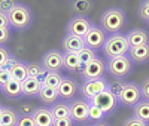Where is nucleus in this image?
Segmentation results:
<instances>
[{
    "label": "nucleus",
    "mask_w": 149,
    "mask_h": 126,
    "mask_svg": "<svg viewBox=\"0 0 149 126\" xmlns=\"http://www.w3.org/2000/svg\"><path fill=\"white\" fill-rule=\"evenodd\" d=\"M127 22V17L124 10L119 8H109L100 17V27L106 34H116L119 33Z\"/></svg>",
    "instance_id": "obj_1"
},
{
    "label": "nucleus",
    "mask_w": 149,
    "mask_h": 126,
    "mask_svg": "<svg viewBox=\"0 0 149 126\" xmlns=\"http://www.w3.org/2000/svg\"><path fill=\"white\" fill-rule=\"evenodd\" d=\"M103 54L104 56L109 58H115V56H122V55H128V50H130V45L127 37L116 33V34H110L107 36V39L103 45Z\"/></svg>",
    "instance_id": "obj_2"
},
{
    "label": "nucleus",
    "mask_w": 149,
    "mask_h": 126,
    "mask_svg": "<svg viewBox=\"0 0 149 126\" xmlns=\"http://www.w3.org/2000/svg\"><path fill=\"white\" fill-rule=\"evenodd\" d=\"M8 19H9V27L14 30H26L33 21V15L29 6L17 3L8 12Z\"/></svg>",
    "instance_id": "obj_3"
},
{
    "label": "nucleus",
    "mask_w": 149,
    "mask_h": 126,
    "mask_svg": "<svg viewBox=\"0 0 149 126\" xmlns=\"http://www.w3.org/2000/svg\"><path fill=\"white\" fill-rule=\"evenodd\" d=\"M133 70V61L130 59L128 55H122V56H115V58H109L106 62V71L118 80L125 79L127 76Z\"/></svg>",
    "instance_id": "obj_4"
},
{
    "label": "nucleus",
    "mask_w": 149,
    "mask_h": 126,
    "mask_svg": "<svg viewBox=\"0 0 149 126\" xmlns=\"http://www.w3.org/2000/svg\"><path fill=\"white\" fill-rule=\"evenodd\" d=\"M118 98V103L124 107H134L136 104L142 99V91H140V86L137 83H133L128 82L124 85L122 91L119 92Z\"/></svg>",
    "instance_id": "obj_5"
},
{
    "label": "nucleus",
    "mask_w": 149,
    "mask_h": 126,
    "mask_svg": "<svg viewBox=\"0 0 149 126\" xmlns=\"http://www.w3.org/2000/svg\"><path fill=\"white\" fill-rule=\"evenodd\" d=\"M91 104L97 105V107H100L103 110L104 114H110V113H113L118 107V98L113 92H110L109 89H104L103 92H100L98 95H95L91 101H90Z\"/></svg>",
    "instance_id": "obj_6"
},
{
    "label": "nucleus",
    "mask_w": 149,
    "mask_h": 126,
    "mask_svg": "<svg viewBox=\"0 0 149 126\" xmlns=\"http://www.w3.org/2000/svg\"><path fill=\"white\" fill-rule=\"evenodd\" d=\"M107 86H109V82L104 77L94 79V80H84V83L81 86V95L84 99L91 101L95 95H98L104 89H107Z\"/></svg>",
    "instance_id": "obj_7"
},
{
    "label": "nucleus",
    "mask_w": 149,
    "mask_h": 126,
    "mask_svg": "<svg viewBox=\"0 0 149 126\" xmlns=\"http://www.w3.org/2000/svg\"><path fill=\"white\" fill-rule=\"evenodd\" d=\"M104 73H106V61L97 56L86 65H84L81 76L84 80H94V79H102Z\"/></svg>",
    "instance_id": "obj_8"
},
{
    "label": "nucleus",
    "mask_w": 149,
    "mask_h": 126,
    "mask_svg": "<svg viewBox=\"0 0 149 126\" xmlns=\"http://www.w3.org/2000/svg\"><path fill=\"white\" fill-rule=\"evenodd\" d=\"M106 39H107V34L103 31L102 27H98V25H91V28L84 36V43H85L86 48H91V49L97 50V49L103 48Z\"/></svg>",
    "instance_id": "obj_9"
},
{
    "label": "nucleus",
    "mask_w": 149,
    "mask_h": 126,
    "mask_svg": "<svg viewBox=\"0 0 149 126\" xmlns=\"http://www.w3.org/2000/svg\"><path fill=\"white\" fill-rule=\"evenodd\" d=\"M42 67L46 71H54L58 73L60 70L64 68V54L60 50H48V52L42 56Z\"/></svg>",
    "instance_id": "obj_10"
},
{
    "label": "nucleus",
    "mask_w": 149,
    "mask_h": 126,
    "mask_svg": "<svg viewBox=\"0 0 149 126\" xmlns=\"http://www.w3.org/2000/svg\"><path fill=\"white\" fill-rule=\"evenodd\" d=\"M88 108H90V101H86L84 98L73 99L69 104L70 119L76 123H82L85 120H88Z\"/></svg>",
    "instance_id": "obj_11"
},
{
    "label": "nucleus",
    "mask_w": 149,
    "mask_h": 126,
    "mask_svg": "<svg viewBox=\"0 0 149 126\" xmlns=\"http://www.w3.org/2000/svg\"><path fill=\"white\" fill-rule=\"evenodd\" d=\"M91 21L86 18V17H73L69 24H67V34H72V36H78V37H82L86 34V31H88L91 28Z\"/></svg>",
    "instance_id": "obj_12"
},
{
    "label": "nucleus",
    "mask_w": 149,
    "mask_h": 126,
    "mask_svg": "<svg viewBox=\"0 0 149 126\" xmlns=\"http://www.w3.org/2000/svg\"><path fill=\"white\" fill-rule=\"evenodd\" d=\"M31 117L36 126H54V122H55L52 113H51V108H46V107L34 108L31 113Z\"/></svg>",
    "instance_id": "obj_13"
},
{
    "label": "nucleus",
    "mask_w": 149,
    "mask_h": 126,
    "mask_svg": "<svg viewBox=\"0 0 149 126\" xmlns=\"http://www.w3.org/2000/svg\"><path fill=\"white\" fill-rule=\"evenodd\" d=\"M9 71H10V77L14 80H18V82H24L27 77H29V67L27 64L15 59L14 56L10 58V62H9Z\"/></svg>",
    "instance_id": "obj_14"
},
{
    "label": "nucleus",
    "mask_w": 149,
    "mask_h": 126,
    "mask_svg": "<svg viewBox=\"0 0 149 126\" xmlns=\"http://www.w3.org/2000/svg\"><path fill=\"white\" fill-rule=\"evenodd\" d=\"M61 48H63L64 54H78L81 49L85 48V43H84L82 37L67 34V36H64L63 43H61Z\"/></svg>",
    "instance_id": "obj_15"
},
{
    "label": "nucleus",
    "mask_w": 149,
    "mask_h": 126,
    "mask_svg": "<svg viewBox=\"0 0 149 126\" xmlns=\"http://www.w3.org/2000/svg\"><path fill=\"white\" fill-rule=\"evenodd\" d=\"M57 91H58L60 98L72 99L74 96V94H76V91H78V83H76V80H73L70 77H63V82L60 83Z\"/></svg>",
    "instance_id": "obj_16"
},
{
    "label": "nucleus",
    "mask_w": 149,
    "mask_h": 126,
    "mask_svg": "<svg viewBox=\"0 0 149 126\" xmlns=\"http://www.w3.org/2000/svg\"><path fill=\"white\" fill-rule=\"evenodd\" d=\"M128 56H130V59H131L133 62H139V64L148 62V61H149V43L130 48Z\"/></svg>",
    "instance_id": "obj_17"
},
{
    "label": "nucleus",
    "mask_w": 149,
    "mask_h": 126,
    "mask_svg": "<svg viewBox=\"0 0 149 126\" xmlns=\"http://www.w3.org/2000/svg\"><path fill=\"white\" fill-rule=\"evenodd\" d=\"M125 37H127V40H128L130 48L149 43V33L145 31V30H142V28H134V30L128 31V34H125Z\"/></svg>",
    "instance_id": "obj_18"
},
{
    "label": "nucleus",
    "mask_w": 149,
    "mask_h": 126,
    "mask_svg": "<svg viewBox=\"0 0 149 126\" xmlns=\"http://www.w3.org/2000/svg\"><path fill=\"white\" fill-rule=\"evenodd\" d=\"M42 87V79L27 77L22 82V95L24 96H37Z\"/></svg>",
    "instance_id": "obj_19"
},
{
    "label": "nucleus",
    "mask_w": 149,
    "mask_h": 126,
    "mask_svg": "<svg viewBox=\"0 0 149 126\" xmlns=\"http://www.w3.org/2000/svg\"><path fill=\"white\" fill-rule=\"evenodd\" d=\"M37 98H39L45 105H54L57 103V99L60 98V95H58L57 89H52V87H48V86L42 85L40 92H39V95H37Z\"/></svg>",
    "instance_id": "obj_20"
},
{
    "label": "nucleus",
    "mask_w": 149,
    "mask_h": 126,
    "mask_svg": "<svg viewBox=\"0 0 149 126\" xmlns=\"http://www.w3.org/2000/svg\"><path fill=\"white\" fill-rule=\"evenodd\" d=\"M133 116L145 123H149V101L140 99L137 104L133 107Z\"/></svg>",
    "instance_id": "obj_21"
},
{
    "label": "nucleus",
    "mask_w": 149,
    "mask_h": 126,
    "mask_svg": "<svg viewBox=\"0 0 149 126\" xmlns=\"http://www.w3.org/2000/svg\"><path fill=\"white\" fill-rule=\"evenodd\" d=\"M2 92L9 96V98H18L22 95V82H18V80H14L10 79L3 87H2Z\"/></svg>",
    "instance_id": "obj_22"
},
{
    "label": "nucleus",
    "mask_w": 149,
    "mask_h": 126,
    "mask_svg": "<svg viewBox=\"0 0 149 126\" xmlns=\"http://www.w3.org/2000/svg\"><path fill=\"white\" fill-rule=\"evenodd\" d=\"M18 113L10 108V107H3L2 108V114H0V123L3 126H17L18 123Z\"/></svg>",
    "instance_id": "obj_23"
},
{
    "label": "nucleus",
    "mask_w": 149,
    "mask_h": 126,
    "mask_svg": "<svg viewBox=\"0 0 149 126\" xmlns=\"http://www.w3.org/2000/svg\"><path fill=\"white\" fill-rule=\"evenodd\" d=\"M72 10L78 17H86L93 10V2L91 0H73Z\"/></svg>",
    "instance_id": "obj_24"
},
{
    "label": "nucleus",
    "mask_w": 149,
    "mask_h": 126,
    "mask_svg": "<svg viewBox=\"0 0 149 126\" xmlns=\"http://www.w3.org/2000/svg\"><path fill=\"white\" fill-rule=\"evenodd\" d=\"M64 68L70 73H79L82 71L84 65L81 64L78 54H64Z\"/></svg>",
    "instance_id": "obj_25"
},
{
    "label": "nucleus",
    "mask_w": 149,
    "mask_h": 126,
    "mask_svg": "<svg viewBox=\"0 0 149 126\" xmlns=\"http://www.w3.org/2000/svg\"><path fill=\"white\" fill-rule=\"evenodd\" d=\"M61 82H63V76L60 73H54V71H46V74L42 79V85L48 86V87H52V89H58Z\"/></svg>",
    "instance_id": "obj_26"
},
{
    "label": "nucleus",
    "mask_w": 149,
    "mask_h": 126,
    "mask_svg": "<svg viewBox=\"0 0 149 126\" xmlns=\"http://www.w3.org/2000/svg\"><path fill=\"white\" fill-rule=\"evenodd\" d=\"M51 113H52L54 119H66V117H70L69 105L67 104H63V103H55L51 107Z\"/></svg>",
    "instance_id": "obj_27"
},
{
    "label": "nucleus",
    "mask_w": 149,
    "mask_h": 126,
    "mask_svg": "<svg viewBox=\"0 0 149 126\" xmlns=\"http://www.w3.org/2000/svg\"><path fill=\"white\" fill-rule=\"evenodd\" d=\"M78 56H79V61H81V64L82 65H86L88 62H91L94 58H97V55H95V50L94 49H91V48H84V49H81L79 52H78Z\"/></svg>",
    "instance_id": "obj_28"
},
{
    "label": "nucleus",
    "mask_w": 149,
    "mask_h": 126,
    "mask_svg": "<svg viewBox=\"0 0 149 126\" xmlns=\"http://www.w3.org/2000/svg\"><path fill=\"white\" fill-rule=\"evenodd\" d=\"M29 67V77H36V79H43L46 74V70L42 67V64H36V62H30L27 64Z\"/></svg>",
    "instance_id": "obj_29"
},
{
    "label": "nucleus",
    "mask_w": 149,
    "mask_h": 126,
    "mask_svg": "<svg viewBox=\"0 0 149 126\" xmlns=\"http://www.w3.org/2000/svg\"><path fill=\"white\" fill-rule=\"evenodd\" d=\"M106 114L103 113V110L100 107H97L94 104L90 103V108H88V120H95V122H100Z\"/></svg>",
    "instance_id": "obj_30"
},
{
    "label": "nucleus",
    "mask_w": 149,
    "mask_h": 126,
    "mask_svg": "<svg viewBox=\"0 0 149 126\" xmlns=\"http://www.w3.org/2000/svg\"><path fill=\"white\" fill-rule=\"evenodd\" d=\"M137 15L140 19L149 22V0H143V2L139 5V10H137Z\"/></svg>",
    "instance_id": "obj_31"
},
{
    "label": "nucleus",
    "mask_w": 149,
    "mask_h": 126,
    "mask_svg": "<svg viewBox=\"0 0 149 126\" xmlns=\"http://www.w3.org/2000/svg\"><path fill=\"white\" fill-rule=\"evenodd\" d=\"M12 55L9 54V50L3 46H0V68L3 67H9V62H10Z\"/></svg>",
    "instance_id": "obj_32"
},
{
    "label": "nucleus",
    "mask_w": 149,
    "mask_h": 126,
    "mask_svg": "<svg viewBox=\"0 0 149 126\" xmlns=\"http://www.w3.org/2000/svg\"><path fill=\"white\" fill-rule=\"evenodd\" d=\"M10 71H9V67H3L0 68V89L10 80Z\"/></svg>",
    "instance_id": "obj_33"
},
{
    "label": "nucleus",
    "mask_w": 149,
    "mask_h": 126,
    "mask_svg": "<svg viewBox=\"0 0 149 126\" xmlns=\"http://www.w3.org/2000/svg\"><path fill=\"white\" fill-rule=\"evenodd\" d=\"M17 126H36V123H34L31 114H22V116H19Z\"/></svg>",
    "instance_id": "obj_34"
},
{
    "label": "nucleus",
    "mask_w": 149,
    "mask_h": 126,
    "mask_svg": "<svg viewBox=\"0 0 149 126\" xmlns=\"http://www.w3.org/2000/svg\"><path fill=\"white\" fill-rule=\"evenodd\" d=\"M124 82H121V80H115V82H112V83H109V86H107V89L110 91V92H113L116 96L119 95V92L122 91V87H124Z\"/></svg>",
    "instance_id": "obj_35"
},
{
    "label": "nucleus",
    "mask_w": 149,
    "mask_h": 126,
    "mask_svg": "<svg viewBox=\"0 0 149 126\" xmlns=\"http://www.w3.org/2000/svg\"><path fill=\"white\" fill-rule=\"evenodd\" d=\"M15 5H17V0H0V12L8 14Z\"/></svg>",
    "instance_id": "obj_36"
},
{
    "label": "nucleus",
    "mask_w": 149,
    "mask_h": 126,
    "mask_svg": "<svg viewBox=\"0 0 149 126\" xmlns=\"http://www.w3.org/2000/svg\"><path fill=\"white\" fill-rule=\"evenodd\" d=\"M10 40V28H0V46H5Z\"/></svg>",
    "instance_id": "obj_37"
},
{
    "label": "nucleus",
    "mask_w": 149,
    "mask_h": 126,
    "mask_svg": "<svg viewBox=\"0 0 149 126\" xmlns=\"http://www.w3.org/2000/svg\"><path fill=\"white\" fill-rule=\"evenodd\" d=\"M122 126H148V123H145V122H142V120H139V119H136V117L133 116V117H128V119L124 120Z\"/></svg>",
    "instance_id": "obj_38"
},
{
    "label": "nucleus",
    "mask_w": 149,
    "mask_h": 126,
    "mask_svg": "<svg viewBox=\"0 0 149 126\" xmlns=\"http://www.w3.org/2000/svg\"><path fill=\"white\" fill-rule=\"evenodd\" d=\"M140 91H142V98L149 101V79L143 82V85L140 86Z\"/></svg>",
    "instance_id": "obj_39"
},
{
    "label": "nucleus",
    "mask_w": 149,
    "mask_h": 126,
    "mask_svg": "<svg viewBox=\"0 0 149 126\" xmlns=\"http://www.w3.org/2000/svg\"><path fill=\"white\" fill-rule=\"evenodd\" d=\"M54 126H73V120H72L70 117H66V119H55Z\"/></svg>",
    "instance_id": "obj_40"
},
{
    "label": "nucleus",
    "mask_w": 149,
    "mask_h": 126,
    "mask_svg": "<svg viewBox=\"0 0 149 126\" xmlns=\"http://www.w3.org/2000/svg\"><path fill=\"white\" fill-rule=\"evenodd\" d=\"M0 28H10L9 27L8 14H3V12H0Z\"/></svg>",
    "instance_id": "obj_41"
},
{
    "label": "nucleus",
    "mask_w": 149,
    "mask_h": 126,
    "mask_svg": "<svg viewBox=\"0 0 149 126\" xmlns=\"http://www.w3.org/2000/svg\"><path fill=\"white\" fill-rule=\"evenodd\" d=\"M94 126H110L109 123H106V122H98L97 125H94Z\"/></svg>",
    "instance_id": "obj_42"
},
{
    "label": "nucleus",
    "mask_w": 149,
    "mask_h": 126,
    "mask_svg": "<svg viewBox=\"0 0 149 126\" xmlns=\"http://www.w3.org/2000/svg\"><path fill=\"white\" fill-rule=\"evenodd\" d=\"M2 108H3V107H2V105H0V114H2Z\"/></svg>",
    "instance_id": "obj_43"
},
{
    "label": "nucleus",
    "mask_w": 149,
    "mask_h": 126,
    "mask_svg": "<svg viewBox=\"0 0 149 126\" xmlns=\"http://www.w3.org/2000/svg\"><path fill=\"white\" fill-rule=\"evenodd\" d=\"M0 126H3V125H2V123H0Z\"/></svg>",
    "instance_id": "obj_44"
}]
</instances>
